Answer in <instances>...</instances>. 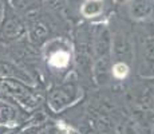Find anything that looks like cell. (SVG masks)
I'll use <instances>...</instances> for the list:
<instances>
[{
    "label": "cell",
    "instance_id": "6da1fadb",
    "mask_svg": "<svg viewBox=\"0 0 154 134\" xmlns=\"http://www.w3.org/2000/svg\"><path fill=\"white\" fill-rule=\"evenodd\" d=\"M102 0H88L82 7V12L85 16H95V15H99L102 12Z\"/></svg>",
    "mask_w": 154,
    "mask_h": 134
},
{
    "label": "cell",
    "instance_id": "7a4b0ae2",
    "mask_svg": "<svg viewBox=\"0 0 154 134\" xmlns=\"http://www.w3.org/2000/svg\"><path fill=\"white\" fill-rule=\"evenodd\" d=\"M50 63L52 66H56V67H63L69 63V54L67 52H63V51H59L56 52L55 55L51 56L50 59Z\"/></svg>",
    "mask_w": 154,
    "mask_h": 134
},
{
    "label": "cell",
    "instance_id": "3957f363",
    "mask_svg": "<svg viewBox=\"0 0 154 134\" xmlns=\"http://www.w3.org/2000/svg\"><path fill=\"white\" fill-rule=\"evenodd\" d=\"M127 73H129V68H127V66L125 63H117V64H114V67H112V74H114V76L118 79L125 78L127 75Z\"/></svg>",
    "mask_w": 154,
    "mask_h": 134
}]
</instances>
